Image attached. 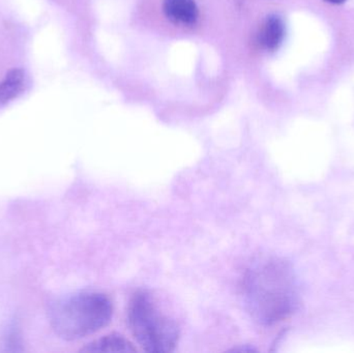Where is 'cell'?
<instances>
[{
  "mask_svg": "<svg viewBox=\"0 0 354 353\" xmlns=\"http://www.w3.org/2000/svg\"><path fill=\"white\" fill-rule=\"evenodd\" d=\"M25 85V74L20 68H14L0 83V107L18 97Z\"/></svg>",
  "mask_w": 354,
  "mask_h": 353,
  "instance_id": "52a82bcc",
  "label": "cell"
},
{
  "mask_svg": "<svg viewBox=\"0 0 354 353\" xmlns=\"http://www.w3.org/2000/svg\"><path fill=\"white\" fill-rule=\"evenodd\" d=\"M164 12L176 25H193L198 19V8L194 0H164Z\"/></svg>",
  "mask_w": 354,
  "mask_h": 353,
  "instance_id": "277c9868",
  "label": "cell"
},
{
  "mask_svg": "<svg viewBox=\"0 0 354 353\" xmlns=\"http://www.w3.org/2000/svg\"><path fill=\"white\" fill-rule=\"evenodd\" d=\"M4 346H6V350L8 352H20V337H19L17 332L15 331V327H12V330L8 332L4 336Z\"/></svg>",
  "mask_w": 354,
  "mask_h": 353,
  "instance_id": "ba28073f",
  "label": "cell"
},
{
  "mask_svg": "<svg viewBox=\"0 0 354 353\" xmlns=\"http://www.w3.org/2000/svg\"><path fill=\"white\" fill-rule=\"evenodd\" d=\"M326 1L330 2V3L334 4H341L344 3V2L346 1V0H326Z\"/></svg>",
  "mask_w": 354,
  "mask_h": 353,
  "instance_id": "9c48e42d",
  "label": "cell"
},
{
  "mask_svg": "<svg viewBox=\"0 0 354 353\" xmlns=\"http://www.w3.org/2000/svg\"><path fill=\"white\" fill-rule=\"evenodd\" d=\"M285 37V24L277 15H270L260 29L258 41L263 49L274 51L280 47Z\"/></svg>",
  "mask_w": 354,
  "mask_h": 353,
  "instance_id": "5b68a950",
  "label": "cell"
},
{
  "mask_svg": "<svg viewBox=\"0 0 354 353\" xmlns=\"http://www.w3.org/2000/svg\"><path fill=\"white\" fill-rule=\"evenodd\" d=\"M243 296L248 312L257 323L272 325L283 321L297 306L292 269L282 259L256 261L243 278Z\"/></svg>",
  "mask_w": 354,
  "mask_h": 353,
  "instance_id": "6da1fadb",
  "label": "cell"
},
{
  "mask_svg": "<svg viewBox=\"0 0 354 353\" xmlns=\"http://www.w3.org/2000/svg\"><path fill=\"white\" fill-rule=\"evenodd\" d=\"M83 352H135L136 348L126 338L118 334L105 336L85 346Z\"/></svg>",
  "mask_w": 354,
  "mask_h": 353,
  "instance_id": "8992f818",
  "label": "cell"
},
{
  "mask_svg": "<svg viewBox=\"0 0 354 353\" xmlns=\"http://www.w3.org/2000/svg\"><path fill=\"white\" fill-rule=\"evenodd\" d=\"M111 300L97 292H79L56 300L50 309L52 329L68 341L97 333L111 321Z\"/></svg>",
  "mask_w": 354,
  "mask_h": 353,
  "instance_id": "7a4b0ae2",
  "label": "cell"
},
{
  "mask_svg": "<svg viewBox=\"0 0 354 353\" xmlns=\"http://www.w3.org/2000/svg\"><path fill=\"white\" fill-rule=\"evenodd\" d=\"M129 327L139 345L147 352H174L180 329L174 315L149 290H139L128 308Z\"/></svg>",
  "mask_w": 354,
  "mask_h": 353,
  "instance_id": "3957f363",
  "label": "cell"
}]
</instances>
